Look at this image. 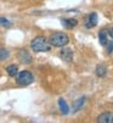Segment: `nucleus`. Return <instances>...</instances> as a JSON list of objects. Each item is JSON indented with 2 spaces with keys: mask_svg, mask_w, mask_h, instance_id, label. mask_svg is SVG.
I'll return each instance as SVG.
<instances>
[{
  "mask_svg": "<svg viewBox=\"0 0 113 123\" xmlns=\"http://www.w3.org/2000/svg\"><path fill=\"white\" fill-rule=\"evenodd\" d=\"M30 48L35 52H46V51H50L51 45L49 43V39H46L43 36H38L34 39H32Z\"/></svg>",
  "mask_w": 113,
  "mask_h": 123,
  "instance_id": "nucleus-1",
  "label": "nucleus"
},
{
  "mask_svg": "<svg viewBox=\"0 0 113 123\" xmlns=\"http://www.w3.org/2000/svg\"><path fill=\"white\" fill-rule=\"evenodd\" d=\"M49 43L51 46H55V48H63L69 43V37L63 32H56L50 36Z\"/></svg>",
  "mask_w": 113,
  "mask_h": 123,
  "instance_id": "nucleus-2",
  "label": "nucleus"
},
{
  "mask_svg": "<svg viewBox=\"0 0 113 123\" xmlns=\"http://www.w3.org/2000/svg\"><path fill=\"white\" fill-rule=\"evenodd\" d=\"M34 82V76L29 71H21L16 76V83L21 86H27Z\"/></svg>",
  "mask_w": 113,
  "mask_h": 123,
  "instance_id": "nucleus-3",
  "label": "nucleus"
},
{
  "mask_svg": "<svg viewBox=\"0 0 113 123\" xmlns=\"http://www.w3.org/2000/svg\"><path fill=\"white\" fill-rule=\"evenodd\" d=\"M97 22H99V16L96 12H90L88 16H86V18H85V28L90 29V28H94V27H96L97 26Z\"/></svg>",
  "mask_w": 113,
  "mask_h": 123,
  "instance_id": "nucleus-4",
  "label": "nucleus"
},
{
  "mask_svg": "<svg viewBox=\"0 0 113 123\" xmlns=\"http://www.w3.org/2000/svg\"><path fill=\"white\" fill-rule=\"evenodd\" d=\"M17 59H18V61H21V62L24 63V65H29V63H32V61H33L32 55L29 54V51H27L26 49L18 50V52H17Z\"/></svg>",
  "mask_w": 113,
  "mask_h": 123,
  "instance_id": "nucleus-5",
  "label": "nucleus"
},
{
  "mask_svg": "<svg viewBox=\"0 0 113 123\" xmlns=\"http://www.w3.org/2000/svg\"><path fill=\"white\" fill-rule=\"evenodd\" d=\"M60 57H61L62 61L72 62V60H73V51H72L69 48H63V49L60 51Z\"/></svg>",
  "mask_w": 113,
  "mask_h": 123,
  "instance_id": "nucleus-6",
  "label": "nucleus"
},
{
  "mask_svg": "<svg viewBox=\"0 0 113 123\" xmlns=\"http://www.w3.org/2000/svg\"><path fill=\"white\" fill-rule=\"evenodd\" d=\"M61 22L66 29H72L78 25V20H75V18H62Z\"/></svg>",
  "mask_w": 113,
  "mask_h": 123,
  "instance_id": "nucleus-7",
  "label": "nucleus"
},
{
  "mask_svg": "<svg viewBox=\"0 0 113 123\" xmlns=\"http://www.w3.org/2000/svg\"><path fill=\"white\" fill-rule=\"evenodd\" d=\"M112 119H113V113L112 112H103L97 117L99 123H112Z\"/></svg>",
  "mask_w": 113,
  "mask_h": 123,
  "instance_id": "nucleus-8",
  "label": "nucleus"
},
{
  "mask_svg": "<svg viewBox=\"0 0 113 123\" xmlns=\"http://www.w3.org/2000/svg\"><path fill=\"white\" fill-rule=\"evenodd\" d=\"M85 101H86V98H85V96H82V98H79V99L75 100V101L73 102V110H74V112L80 111V110L84 107Z\"/></svg>",
  "mask_w": 113,
  "mask_h": 123,
  "instance_id": "nucleus-9",
  "label": "nucleus"
},
{
  "mask_svg": "<svg viewBox=\"0 0 113 123\" xmlns=\"http://www.w3.org/2000/svg\"><path fill=\"white\" fill-rule=\"evenodd\" d=\"M59 107H60V111H61L62 115H68L69 113V106L66 102V100L62 99V98L59 99Z\"/></svg>",
  "mask_w": 113,
  "mask_h": 123,
  "instance_id": "nucleus-10",
  "label": "nucleus"
},
{
  "mask_svg": "<svg viewBox=\"0 0 113 123\" xmlns=\"http://www.w3.org/2000/svg\"><path fill=\"white\" fill-rule=\"evenodd\" d=\"M107 38H108V31L101 29L99 32V42H100V44L103 45V46H106V44L108 43V39Z\"/></svg>",
  "mask_w": 113,
  "mask_h": 123,
  "instance_id": "nucleus-11",
  "label": "nucleus"
},
{
  "mask_svg": "<svg viewBox=\"0 0 113 123\" xmlns=\"http://www.w3.org/2000/svg\"><path fill=\"white\" fill-rule=\"evenodd\" d=\"M95 74L99 78H103L107 74V67L103 66V65H97L96 66V69H95Z\"/></svg>",
  "mask_w": 113,
  "mask_h": 123,
  "instance_id": "nucleus-12",
  "label": "nucleus"
},
{
  "mask_svg": "<svg viewBox=\"0 0 113 123\" xmlns=\"http://www.w3.org/2000/svg\"><path fill=\"white\" fill-rule=\"evenodd\" d=\"M6 72L10 77H16L17 73H18V67L17 65H10L6 67Z\"/></svg>",
  "mask_w": 113,
  "mask_h": 123,
  "instance_id": "nucleus-13",
  "label": "nucleus"
},
{
  "mask_svg": "<svg viewBox=\"0 0 113 123\" xmlns=\"http://www.w3.org/2000/svg\"><path fill=\"white\" fill-rule=\"evenodd\" d=\"M9 56H10V52L7 49H4V48L0 49V61H5L6 59H9Z\"/></svg>",
  "mask_w": 113,
  "mask_h": 123,
  "instance_id": "nucleus-14",
  "label": "nucleus"
},
{
  "mask_svg": "<svg viewBox=\"0 0 113 123\" xmlns=\"http://www.w3.org/2000/svg\"><path fill=\"white\" fill-rule=\"evenodd\" d=\"M106 51L108 52V54H112V52H113V40L112 42H108L106 44Z\"/></svg>",
  "mask_w": 113,
  "mask_h": 123,
  "instance_id": "nucleus-15",
  "label": "nucleus"
},
{
  "mask_svg": "<svg viewBox=\"0 0 113 123\" xmlns=\"http://www.w3.org/2000/svg\"><path fill=\"white\" fill-rule=\"evenodd\" d=\"M0 25H3V26H6V27H9V26H11V23L6 20V18H4V17H0Z\"/></svg>",
  "mask_w": 113,
  "mask_h": 123,
  "instance_id": "nucleus-16",
  "label": "nucleus"
},
{
  "mask_svg": "<svg viewBox=\"0 0 113 123\" xmlns=\"http://www.w3.org/2000/svg\"><path fill=\"white\" fill-rule=\"evenodd\" d=\"M108 36H109V37H111V38L113 39V27H112V28H111V29L108 31Z\"/></svg>",
  "mask_w": 113,
  "mask_h": 123,
  "instance_id": "nucleus-17",
  "label": "nucleus"
},
{
  "mask_svg": "<svg viewBox=\"0 0 113 123\" xmlns=\"http://www.w3.org/2000/svg\"><path fill=\"white\" fill-rule=\"evenodd\" d=\"M112 123H113V119H112Z\"/></svg>",
  "mask_w": 113,
  "mask_h": 123,
  "instance_id": "nucleus-18",
  "label": "nucleus"
}]
</instances>
